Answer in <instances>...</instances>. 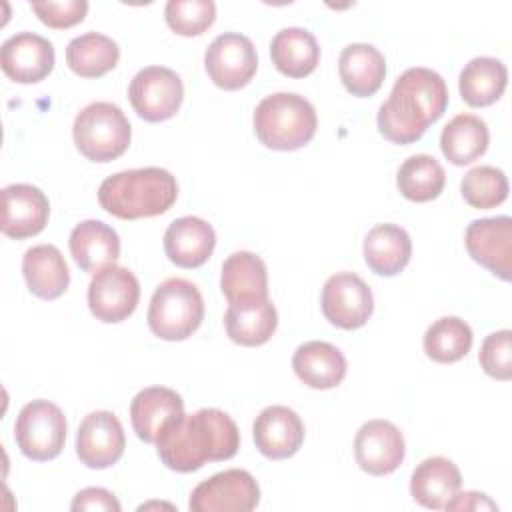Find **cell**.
<instances>
[{
    "mask_svg": "<svg viewBox=\"0 0 512 512\" xmlns=\"http://www.w3.org/2000/svg\"><path fill=\"white\" fill-rule=\"evenodd\" d=\"M240 448L236 422L218 408H200L170 422L156 440L162 464L174 472H194L206 462L230 460Z\"/></svg>",
    "mask_w": 512,
    "mask_h": 512,
    "instance_id": "obj_1",
    "label": "cell"
},
{
    "mask_svg": "<svg viewBox=\"0 0 512 512\" xmlns=\"http://www.w3.org/2000/svg\"><path fill=\"white\" fill-rule=\"evenodd\" d=\"M448 106L444 78L430 68L414 66L404 70L378 108V130L394 144H412L424 136Z\"/></svg>",
    "mask_w": 512,
    "mask_h": 512,
    "instance_id": "obj_2",
    "label": "cell"
},
{
    "mask_svg": "<svg viewBox=\"0 0 512 512\" xmlns=\"http://www.w3.org/2000/svg\"><path fill=\"white\" fill-rule=\"evenodd\" d=\"M176 198V178L158 166L116 172L98 188L100 206L120 220L160 216L172 208Z\"/></svg>",
    "mask_w": 512,
    "mask_h": 512,
    "instance_id": "obj_3",
    "label": "cell"
},
{
    "mask_svg": "<svg viewBox=\"0 0 512 512\" xmlns=\"http://www.w3.org/2000/svg\"><path fill=\"white\" fill-rule=\"evenodd\" d=\"M252 122L258 140L266 148L280 152L306 146L318 128L314 106L296 92H276L262 98Z\"/></svg>",
    "mask_w": 512,
    "mask_h": 512,
    "instance_id": "obj_4",
    "label": "cell"
},
{
    "mask_svg": "<svg viewBox=\"0 0 512 512\" xmlns=\"http://www.w3.org/2000/svg\"><path fill=\"white\" fill-rule=\"evenodd\" d=\"M146 320L160 340H186L204 320V298L190 280L166 278L150 298Z\"/></svg>",
    "mask_w": 512,
    "mask_h": 512,
    "instance_id": "obj_5",
    "label": "cell"
},
{
    "mask_svg": "<svg viewBox=\"0 0 512 512\" xmlns=\"http://www.w3.org/2000/svg\"><path fill=\"white\" fill-rule=\"evenodd\" d=\"M72 136L84 158L110 162L128 150L132 126L120 106L112 102H92L76 114Z\"/></svg>",
    "mask_w": 512,
    "mask_h": 512,
    "instance_id": "obj_6",
    "label": "cell"
},
{
    "mask_svg": "<svg viewBox=\"0 0 512 512\" xmlns=\"http://www.w3.org/2000/svg\"><path fill=\"white\" fill-rule=\"evenodd\" d=\"M66 416L50 400L36 398L22 406L14 422V440L20 452L34 462L56 458L66 442Z\"/></svg>",
    "mask_w": 512,
    "mask_h": 512,
    "instance_id": "obj_7",
    "label": "cell"
},
{
    "mask_svg": "<svg viewBox=\"0 0 512 512\" xmlns=\"http://www.w3.org/2000/svg\"><path fill=\"white\" fill-rule=\"evenodd\" d=\"M128 98L142 120L164 122L178 112L184 100V84L166 66H146L130 80Z\"/></svg>",
    "mask_w": 512,
    "mask_h": 512,
    "instance_id": "obj_8",
    "label": "cell"
},
{
    "mask_svg": "<svg viewBox=\"0 0 512 512\" xmlns=\"http://www.w3.org/2000/svg\"><path fill=\"white\" fill-rule=\"evenodd\" d=\"M260 504V486L248 470L230 468L200 482L188 500L192 512H250Z\"/></svg>",
    "mask_w": 512,
    "mask_h": 512,
    "instance_id": "obj_9",
    "label": "cell"
},
{
    "mask_svg": "<svg viewBox=\"0 0 512 512\" xmlns=\"http://www.w3.org/2000/svg\"><path fill=\"white\" fill-rule=\"evenodd\" d=\"M204 68L210 80L222 90L244 88L258 68L252 40L238 32L218 34L204 54Z\"/></svg>",
    "mask_w": 512,
    "mask_h": 512,
    "instance_id": "obj_10",
    "label": "cell"
},
{
    "mask_svg": "<svg viewBox=\"0 0 512 512\" xmlns=\"http://www.w3.org/2000/svg\"><path fill=\"white\" fill-rule=\"evenodd\" d=\"M320 306L332 326L356 330L372 316L374 296L370 286L358 274L336 272L324 282Z\"/></svg>",
    "mask_w": 512,
    "mask_h": 512,
    "instance_id": "obj_11",
    "label": "cell"
},
{
    "mask_svg": "<svg viewBox=\"0 0 512 512\" xmlns=\"http://www.w3.org/2000/svg\"><path fill=\"white\" fill-rule=\"evenodd\" d=\"M140 282L124 266H106L88 284V308L96 320L116 324L126 320L138 306Z\"/></svg>",
    "mask_w": 512,
    "mask_h": 512,
    "instance_id": "obj_12",
    "label": "cell"
},
{
    "mask_svg": "<svg viewBox=\"0 0 512 512\" xmlns=\"http://www.w3.org/2000/svg\"><path fill=\"white\" fill-rule=\"evenodd\" d=\"M126 448L124 428L110 410H96L84 416L76 432V454L80 462L94 470L116 464Z\"/></svg>",
    "mask_w": 512,
    "mask_h": 512,
    "instance_id": "obj_13",
    "label": "cell"
},
{
    "mask_svg": "<svg viewBox=\"0 0 512 512\" xmlns=\"http://www.w3.org/2000/svg\"><path fill=\"white\" fill-rule=\"evenodd\" d=\"M464 244L474 262L484 266L504 282L512 272V218L492 216L468 224Z\"/></svg>",
    "mask_w": 512,
    "mask_h": 512,
    "instance_id": "obj_14",
    "label": "cell"
},
{
    "mask_svg": "<svg viewBox=\"0 0 512 512\" xmlns=\"http://www.w3.org/2000/svg\"><path fill=\"white\" fill-rule=\"evenodd\" d=\"M406 444L400 428L388 420H368L360 426L354 438L356 464L372 474H392L404 460Z\"/></svg>",
    "mask_w": 512,
    "mask_h": 512,
    "instance_id": "obj_15",
    "label": "cell"
},
{
    "mask_svg": "<svg viewBox=\"0 0 512 512\" xmlns=\"http://www.w3.org/2000/svg\"><path fill=\"white\" fill-rule=\"evenodd\" d=\"M54 46L48 38L34 32H16L0 48L2 72L18 84L44 80L54 68Z\"/></svg>",
    "mask_w": 512,
    "mask_h": 512,
    "instance_id": "obj_16",
    "label": "cell"
},
{
    "mask_svg": "<svg viewBox=\"0 0 512 512\" xmlns=\"http://www.w3.org/2000/svg\"><path fill=\"white\" fill-rule=\"evenodd\" d=\"M50 216L48 196L32 184H10L2 188V234L14 240L36 236Z\"/></svg>",
    "mask_w": 512,
    "mask_h": 512,
    "instance_id": "obj_17",
    "label": "cell"
},
{
    "mask_svg": "<svg viewBox=\"0 0 512 512\" xmlns=\"http://www.w3.org/2000/svg\"><path fill=\"white\" fill-rule=\"evenodd\" d=\"M252 436L262 456L270 460H284L300 450L304 442V424L292 408L272 404L256 416Z\"/></svg>",
    "mask_w": 512,
    "mask_h": 512,
    "instance_id": "obj_18",
    "label": "cell"
},
{
    "mask_svg": "<svg viewBox=\"0 0 512 512\" xmlns=\"http://www.w3.org/2000/svg\"><path fill=\"white\" fill-rule=\"evenodd\" d=\"M184 414L182 396L166 386H148L130 402V422L136 436L146 444H156L162 430Z\"/></svg>",
    "mask_w": 512,
    "mask_h": 512,
    "instance_id": "obj_19",
    "label": "cell"
},
{
    "mask_svg": "<svg viewBox=\"0 0 512 512\" xmlns=\"http://www.w3.org/2000/svg\"><path fill=\"white\" fill-rule=\"evenodd\" d=\"M216 232L198 216H180L164 232V252L180 268H198L214 252Z\"/></svg>",
    "mask_w": 512,
    "mask_h": 512,
    "instance_id": "obj_20",
    "label": "cell"
},
{
    "mask_svg": "<svg viewBox=\"0 0 512 512\" xmlns=\"http://www.w3.org/2000/svg\"><path fill=\"white\" fill-rule=\"evenodd\" d=\"M74 262L88 274H96L120 258V236L102 220H82L68 238Z\"/></svg>",
    "mask_w": 512,
    "mask_h": 512,
    "instance_id": "obj_21",
    "label": "cell"
},
{
    "mask_svg": "<svg viewBox=\"0 0 512 512\" xmlns=\"http://www.w3.org/2000/svg\"><path fill=\"white\" fill-rule=\"evenodd\" d=\"M294 374L314 390H328L336 388L348 370L346 358L330 342L324 340H310L296 348L292 356Z\"/></svg>",
    "mask_w": 512,
    "mask_h": 512,
    "instance_id": "obj_22",
    "label": "cell"
},
{
    "mask_svg": "<svg viewBox=\"0 0 512 512\" xmlns=\"http://www.w3.org/2000/svg\"><path fill=\"white\" fill-rule=\"evenodd\" d=\"M220 290L228 298V304L268 298V270L264 260L248 250L232 252L222 262Z\"/></svg>",
    "mask_w": 512,
    "mask_h": 512,
    "instance_id": "obj_23",
    "label": "cell"
},
{
    "mask_svg": "<svg viewBox=\"0 0 512 512\" xmlns=\"http://www.w3.org/2000/svg\"><path fill=\"white\" fill-rule=\"evenodd\" d=\"M22 274L28 290L42 298L62 296L70 284V270L62 252L52 244H36L24 252Z\"/></svg>",
    "mask_w": 512,
    "mask_h": 512,
    "instance_id": "obj_24",
    "label": "cell"
},
{
    "mask_svg": "<svg viewBox=\"0 0 512 512\" xmlns=\"http://www.w3.org/2000/svg\"><path fill=\"white\" fill-rule=\"evenodd\" d=\"M338 74L344 88L358 98L372 96L386 78L384 54L364 42L348 44L338 58Z\"/></svg>",
    "mask_w": 512,
    "mask_h": 512,
    "instance_id": "obj_25",
    "label": "cell"
},
{
    "mask_svg": "<svg viewBox=\"0 0 512 512\" xmlns=\"http://www.w3.org/2000/svg\"><path fill=\"white\" fill-rule=\"evenodd\" d=\"M462 474L458 466L444 458L432 456L422 460L410 478L412 498L430 510H440L460 490Z\"/></svg>",
    "mask_w": 512,
    "mask_h": 512,
    "instance_id": "obj_26",
    "label": "cell"
},
{
    "mask_svg": "<svg viewBox=\"0 0 512 512\" xmlns=\"http://www.w3.org/2000/svg\"><path fill=\"white\" fill-rule=\"evenodd\" d=\"M278 326L276 306L264 300L232 302L224 314V328L232 342L240 346H262L266 344Z\"/></svg>",
    "mask_w": 512,
    "mask_h": 512,
    "instance_id": "obj_27",
    "label": "cell"
},
{
    "mask_svg": "<svg viewBox=\"0 0 512 512\" xmlns=\"http://www.w3.org/2000/svg\"><path fill=\"white\" fill-rule=\"evenodd\" d=\"M364 262L378 276L400 274L412 256V240L398 224H376L364 238Z\"/></svg>",
    "mask_w": 512,
    "mask_h": 512,
    "instance_id": "obj_28",
    "label": "cell"
},
{
    "mask_svg": "<svg viewBox=\"0 0 512 512\" xmlns=\"http://www.w3.org/2000/svg\"><path fill=\"white\" fill-rule=\"evenodd\" d=\"M270 58L278 72L288 78L312 74L320 62V46L306 28L290 26L276 32L270 42Z\"/></svg>",
    "mask_w": 512,
    "mask_h": 512,
    "instance_id": "obj_29",
    "label": "cell"
},
{
    "mask_svg": "<svg viewBox=\"0 0 512 512\" xmlns=\"http://www.w3.org/2000/svg\"><path fill=\"white\" fill-rule=\"evenodd\" d=\"M508 70L506 64L492 56L472 58L460 72L458 88L462 100L472 108L494 104L506 90Z\"/></svg>",
    "mask_w": 512,
    "mask_h": 512,
    "instance_id": "obj_30",
    "label": "cell"
},
{
    "mask_svg": "<svg viewBox=\"0 0 512 512\" xmlns=\"http://www.w3.org/2000/svg\"><path fill=\"white\" fill-rule=\"evenodd\" d=\"M490 142L486 122L476 114L454 116L440 134V150L454 166H466L478 160Z\"/></svg>",
    "mask_w": 512,
    "mask_h": 512,
    "instance_id": "obj_31",
    "label": "cell"
},
{
    "mask_svg": "<svg viewBox=\"0 0 512 512\" xmlns=\"http://www.w3.org/2000/svg\"><path fill=\"white\" fill-rule=\"evenodd\" d=\"M120 60L118 44L100 32H86L72 38L66 46L68 68L82 78H100Z\"/></svg>",
    "mask_w": 512,
    "mask_h": 512,
    "instance_id": "obj_32",
    "label": "cell"
},
{
    "mask_svg": "<svg viewBox=\"0 0 512 512\" xmlns=\"http://www.w3.org/2000/svg\"><path fill=\"white\" fill-rule=\"evenodd\" d=\"M446 184L442 164L430 154H414L406 158L396 174V186L406 200L430 202L440 196Z\"/></svg>",
    "mask_w": 512,
    "mask_h": 512,
    "instance_id": "obj_33",
    "label": "cell"
},
{
    "mask_svg": "<svg viewBox=\"0 0 512 512\" xmlns=\"http://www.w3.org/2000/svg\"><path fill=\"white\" fill-rule=\"evenodd\" d=\"M472 328L458 316H442L424 332V352L430 360L452 364L464 358L472 348Z\"/></svg>",
    "mask_w": 512,
    "mask_h": 512,
    "instance_id": "obj_34",
    "label": "cell"
},
{
    "mask_svg": "<svg viewBox=\"0 0 512 512\" xmlns=\"http://www.w3.org/2000/svg\"><path fill=\"white\" fill-rule=\"evenodd\" d=\"M508 190L510 188L506 174L500 168L488 164L470 168L460 182L462 198L472 208L480 210H488L502 204L508 198Z\"/></svg>",
    "mask_w": 512,
    "mask_h": 512,
    "instance_id": "obj_35",
    "label": "cell"
},
{
    "mask_svg": "<svg viewBox=\"0 0 512 512\" xmlns=\"http://www.w3.org/2000/svg\"><path fill=\"white\" fill-rule=\"evenodd\" d=\"M166 24L180 36H198L206 32L216 18L212 0H170L164 8Z\"/></svg>",
    "mask_w": 512,
    "mask_h": 512,
    "instance_id": "obj_36",
    "label": "cell"
},
{
    "mask_svg": "<svg viewBox=\"0 0 512 512\" xmlns=\"http://www.w3.org/2000/svg\"><path fill=\"white\" fill-rule=\"evenodd\" d=\"M478 362L482 370L496 380L512 378V332L498 330L484 338L478 354Z\"/></svg>",
    "mask_w": 512,
    "mask_h": 512,
    "instance_id": "obj_37",
    "label": "cell"
},
{
    "mask_svg": "<svg viewBox=\"0 0 512 512\" xmlns=\"http://www.w3.org/2000/svg\"><path fill=\"white\" fill-rule=\"evenodd\" d=\"M30 8L38 16V20L48 28L64 30L84 20L88 12V2L86 0H62V2L34 0L30 2Z\"/></svg>",
    "mask_w": 512,
    "mask_h": 512,
    "instance_id": "obj_38",
    "label": "cell"
},
{
    "mask_svg": "<svg viewBox=\"0 0 512 512\" xmlns=\"http://www.w3.org/2000/svg\"><path fill=\"white\" fill-rule=\"evenodd\" d=\"M70 508H72L74 512H78V510L120 512V510H122V506H120V502L116 500V496H114L110 490H106V488H98V486H92V488H84V490H80V492L74 496V500H72Z\"/></svg>",
    "mask_w": 512,
    "mask_h": 512,
    "instance_id": "obj_39",
    "label": "cell"
},
{
    "mask_svg": "<svg viewBox=\"0 0 512 512\" xmlns=\"http://www.w3.org/2000/svg\"><path fill=\"white\" fill-rule=\"evenodd\" d=\"M444 510H498V504L492 502L486 494L482 492H474V490H468V492H456L446 504H444Z\"/></svg>",
    "mask_w": 512,
    "mask_h": 512,
    "instance_id": "obj_40",
    "label": "cell"
}]
</instances>
